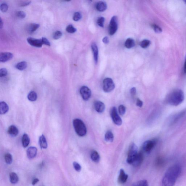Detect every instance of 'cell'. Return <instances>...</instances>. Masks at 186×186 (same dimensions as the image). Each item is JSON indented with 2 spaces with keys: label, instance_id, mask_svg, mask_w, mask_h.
Listing matches in <instances>:
<instances>
[{
  "label": "cell",
  "instance_id": "1",
  "mask_svg": "<svg viewBox=\"0 0 186 186\" xmlns=\"http://www.w3.org/2000/svg\"><path fill=\"white\" fill-rule=\"evenodd\" d=\"M182 172L181 166L176 164L166 170L161 182V186H174Z\"/></svg>",
  "mask_w": 186,
  "mask_h": 186
},
{
  "label": "cell",
  "instance_id": "2",
  "mask_svg": "<svg viewBox=\"0 0 186 186\" xmlns=\"http://www.w3.org/2000/svg\"><path fill=\"white\" fill-rule=\"evenodd\" d=\"M184 99V92L181 90H176L168 95L166 101L169 105L177 106L181 104Z\"/></svg>",
  "mask_w": 186,
  "mask_h": 186
},
{
  "label": "cell",
  "instance_id": "3",
  "mask_svg": "<svg viewBox=\"0 0 186 186\" xmlns=\"http://www.w3.org/2000/svg\"><path fill=\"white\" fill-rule=\"evenodd\" d=\"M73 124L75 131L79 136L83 137L86 134V127L82 121L80 119H75L73 120Z\"/></svg>",
  "mask_w": 186,
  "mask_h": 186
},
{
  "label": "cell",
  "instance_id": "4",
  "mask_svg": "<svg viewBox=\"0 0 186 186\" xmlns=\"http://www.w3.org/2000/svg\"><path fill=\"white\" fill-rule=\"evenodd\" d=\"M138 148L135 144L132 143L129 149L127 162L129 164H132L138 154Z\"/></svg>",
  "mask_w": 186,
  "mask_h": 186
},
{
  "label": "cell",
  "instance_id": "5",
  "mask_svg": "<svg viewBox=\"0 0 186 186\" xmlns=\"http://www.w3.org/2000/svg\"><path fill=\"white\" fill-rule=\"evenodd\" d=\"M110 115L112 120L116 125L120 126L122 124V120L117 113V109L115 107H112L110 110Z\"/></svg>",
  "mask_w": 186,
  "mask_h": 186
},
{
  "label": "cell",
  "instance_id": "6",
  "mask_svg": "<svg viewBox=\"0 0 186 186\" xmlns=\"http://www.w3.org/2000/svg\"><path fill=\"white\" fill-rule=\"evenodd\" d=\"M115 88V84L113 80L110 78H106L103 81V90L105 92H110Z\"/></svg>",
  "mask_w": 186,
  "mask_h": 186
},
{
  "label": "cell",
  "instance_id": "7",
  "mask_svg": "<svg viewBox=\"0 0 186 186\" xmlns=\"http://www.w3.org/2000/svg\"><path fill=\"white\" fill-rule=\"evenodd\" d=\"M118 29L117 19V16H113L111 19L109 26V34L111 35H113Z\"/></svg>",
  "mask_w": 186,
  "mask_h": 186
},
{
  "label": "cell",
  "instance_id": "8",
  "mask_svg": "<svg viewBox=\"0 0 186 186\" xmlns=\"http://www.w3.org/2000/svg\"><path fill=\"white\" fill-rule=\"evenodd\" d=\"M157 141L156 140H148L145 141L143 145V149L144 152L149 153L152 150L156 145Z\"/></svg>",
  "mask_w": 186,
  "mask_h": 186
},
{
  "label": "cell",
  "instance_id": "9",
  "mask_svg": "<svg viewBox=\"0 0 186 186\" xmlns=\"http://www.w3.org/2000/svg\"><path fill=\"white\" fill-rule=\"evenodd\" d=\"M80 92L82 98L84 100H88L91 96V90L88 87L85 86H83L80 88Z\"/></svg>",
  "mask_w": 186,
  "mask_h": 186
},
{
  "label": "cell",
  "instance_id": "10",
  "mask_svg": "<svg viewBox=\"0 0 186 186\" xmlns=\"http://www.w3.org/2000/svg\"><path fill=\"white\" fill-rule=\"evenodd\" d=\"M27 41L30 45L33 46L38 48L42 47L43 44L41 39H37L33 37H29L27 38Z\"/></svg>",
  "mask_w": 186,
  "mask_h": 186
},
{
  "label": "cell",
  "instance_id": "11",
  "mask_svg": "<svg viewBox=\"0 0 186 186\" xmlns=\"http://www.w3.org/2000/svg\"><path fill=\"white\" fill-rule=\"evenodd\" d=\"M13 57V54L10 52L1 53L0 54V61L1 62L4 63L12 59Z\"/></svg>",
  "mask_w": 186,
  "mask_h": 186
},
{
  "label": "cell",
  "instance_id": "12",
  "mask_svg": "<svg viewBox=\"0 0 186 186\" xmlns=\"http://www.w3.org/2000/svg\"><path fill=\"white\" fill-rule=\"evenodd\" d=\"M143 160L144 155L142 152H138L137 154L135 160L132 163V165L133 166H135V167H137V166H141L143 162Z\"/></svg>",
  "mask_w": 186,
  "mask_h": 186
},
{
  "label": "cell",
  "instance_id": "13",
  "mask_svg": "<svg viewBox=\"0 0 186 186\" xmlns=\"http://www.w3.org/2000/svg\"><path fill=\"white\" fill-rule=\"evenodd\" d=\"M94 107L96 111L98 113H102L105 110V105L103 103L100 101H96L94 103Z\"/></svg>",
  "mask_w": 186,
  "mask_h": 186
},
{
  "label": "cell",
  "instance_id": "14",
  "mask_svg": "<svg viewBox=\"0 0 186 186\" xmlns=\"http://www.w3.org/2000/svg\"><path fill=\"white\" fill-rule=\"evenodd\" d=\"M37 149L35 147H31L28 148L27 154L28 157L29 159H32L35 157L37 155Z\"/></svg>",
  "mask_w": 186,
  "mask_h": 186
},
{
  "label": "cell",
  "instance_id": "15",
  "mask_svg": "<svg viewBox=\"0 0 186 186\" xmlns=\"http://www.w3.org/2000/svg\"><path fill=\"white\" fill-rule=\"evenodd\" d=\"M128 177V176L125 172L124 170L120 169L118 181L120 184H123L127 181Z\"/></svg>",
  "mask_w": 186,
  "mask_h": 186
},
{
  "label": "cell",
  "instance_id": "16",
  "mask_svg": "<svg viewBox=\"0 0 186 186\" xmlns=\"http://www.w3.org/2000/svg\"><path fill=\"white\" fill-rule=\"evenodd\" d=\"M92 50L94 61L95 63L97 64L98 60V47L95 43H93L91 45Z\"/></svg>",
  "mask_w": 186,
  "mask_h": 186
},
{
  "label": "cell",
  "instance_id": "17",
  "mask_svg": "<svg viewBox=\"0 0 186 186\" xmlns=\"http://www.w3.org/2000/svg\"><path fill=\"white\" fill-rule=\"evenodd\" d=\"M8 133L12 136H16L19 134V130L16 126H11L8 128Z\"/></svg>",
  "mask_w": 186,
  "mask_h": 186
},
{
  "label": "cell",
  "instance_id": "18",
  "mask_svg": "<svg viewBox=\"0 0 186 186\" xmlns=\"http://www.w3.org/2000/svg\"><path fill=\"white\" fill-rule=\"evenodd\" d=\"M96 9L97 10L100 12H103L107 9V5L105 2L100 1L96 4Z\"/></svg>",
  "mask_w": 186,
  "mask_h": 186
},
{
  "label": "cell",
  "instance_id": "19",
  "mask_svg": "<svg viewBox=\"0 0 186 186\" xmlns=\"http://www.w3.org/2000/svg\"><path fill=\"white\" fill-rule=\"evenodd\" d=\"M39 142L40 147L42 149H46L48 148V143L45 136L43 134L40 136Z\"/></svg>",
  "mask_w": 186,
  "mask_h": 186
},
{
  "label": "cell",
  "instance_id": "20",
  "mask_svg": "<svg viewBox=\"0 0 186 186\" xmlns=\"http://www.w3.org/2000/svg\"><path fill=\"white\" fill-rule=\"evenodd\" d=\"M9 106L6 103L4 102H1L0 103V113L1 115L6 113L9 111Z\"/></svg>",
  "mask_w": 186,
  "mask_h": 186
},
{
  "label": "cell",
  "instance_id": "21",
  "mask_svg": "<svg viewBox=\"0 0 186 186\" xmlns=\"http://www.w3.org/2000/svg\"><path fill=\"white\" fill-rule=\"evenodd\" d=\"M30 143V139L29 136L27 134H23L22 137V144L24 148L28 146Z\"/></svg>",
  "mask_w": 186,
  "mask_h": 186
},
{
  "label": "cell",
  "instance_id": "22",
  "mask_svg": "<svg viewBox=\"0 0 186 186\" xmlns=\"http://www.w3.org/2000/svg\"><path fill=\"white\" fill-rule=\"evenodd\" d=\"M40 27L39 24L36 23H31L29 24L27 26V30L30 33H32L35 31Z\"/></svg>",
  "mask_w": 186,
  "mask_h": 186
},
{
  "label": "cell",
  "instance_id": "23",
  "mask_svg": "<svg viewBox=\"0 0 186 186\" xmlns=\"http://www.w3.org/2000/svg\"><path fill=\"white\" fill-rule=\"evenodd\" d=\"M91 158L92 160L94 162L98 163L100 160V156L98 153L96 151H94L91 152Z\"/></svg>",
  "mask_w": 186,
  "mask_h": 186
},
{
  "label": "cell",
  "instance_id": "24",
  "mask_svg": "<svg viewBox=\"0 0 186 186\" xmlns=\"http://www.w3.org/2000/svg\"><path fill=\"white\" fill-rule=\"evenodd\" d=\"M10 177L11 183L12 184H16L18 182V176L15 173H11L10 174Z\"/></svg>",
  "mask_w": 186,
  "mask_h": 186
},
{
  "label": "cell",
  "instance_id": "25",
  "mask_svg": "<svg viewBox=\"0 0 186 186\" xmlns=\"http://www.w3.org/2000/svg\"><path fill=\"white\" fill-rule=\"evenodd\" d=\"M134 45H135V42L134 40L130 38L128 39L125 43V46L128 49L133 48Z\"/></svg>",
  "mask_w": 186,
  "mask_h": 186
},
{
  "label": "cell",
  "instance_id": "26",
  "mask_svg": "<svg viewBox=\"0 0 186 186\" xmlns=\"http://www.w3.org/2000/svg\"><path fill=\"white\" fill-rule=\"evenodd\" d=\"M105 141L108 142H112L114 138L113 133L110 130H108L105 134Z\"/></svg>",
  "mask_w": 186,
  "mask_h": 186
},
{
  "label": "cell",
  "instance_id": "27",
  "mask_svg": "<svg viewBox=\"0 0 186 186\" xmlns=\"http://www.w3.org/2000/svg\"><path fill=\"white\" fill-rule=\"evenodd\" d=\"M27 66V62H25V61H23V62H19L15 66V67L16 69H19V70L22 71L26 69Z\"/></svg>",
  "mask_w": 186,
  "mask_h": 186
},
{
  "label": "cell",
  "instance_id": "28",
  "mask_svg": "<svg viewBox=\"0 0 186 186\" xmlns=\"http://www.w3.org/2000/svg\"><path fill=\"white\" fill-rule=\"evenodd\" d=\"M27 98L31 102H34L37 100V93L34 91H31L29 93L27 96Z\"/></svg>",
  "mask_w": 186,
  "mask_h": 186
},
{
  "label": "cell",
  "instance_id": "29",
  "mask_svg": "<svg viewBox=\"0 0 186 186\" xmlns=\"http://www.w3.org/2000/svg\"><path fill=\"white\" fill-rule=\"evenodd\" d=\"M132 186H148V182L145 180H140L134 183Z\"/></svg>",
  "mask_w": 186,
  "mask_h": 186
},
{
  "label": "cell",
  "instance_id": "30",
  "mask_svg": "<svg viewBox=\"0 0 186 186\" xmlns=\"http://www.w3.org/2000/svg\"><path fill=\"white\" fill-rule=\"evenodd\" d=\"M151 43V41L148 40H144L143 41H141L139 44L141 48H148L150 45Z\"/></svg>",
  "mask_w": 186,
  "mask_h": 186
},
{
  "label": "cell",
  "instance_id": "31",
  "mask_svg": "<svg viewBox=\"0 0 186 186\" xmlns=\"http://www.w3.org/2000/svg\"><path fill=\"white\" fill-rule=\"evenodd\" d=\"M5 162L7 164H11L12 162V155L9 153L5 154Z\"/></svg>",
  "mask_w": 186,
  "mask_h": 186
},
{
  "label": "cell",
  "instance_id": "32",
  "mask_svg": "<svg viewBox=\"0 0 186 186\" xmlns=\"http://www.w3.org/2000/svg\"><path fill=\"white\" fill-rule=\"evenodd\" d=\"M66 31L69 33H74L76 32V29L71 24L68 26L66 29Z\"/></svg>",
  "mask_w": 186,
  "mask_h": 186
},
{
  "label": "cell",
  "instance_id": "33",
  "mask_svg": "<svg viewBox=\"0 0 186 186\" xmlns=\"http://www.w3.org/2000/svg\"><path fill=\"white\" fill-rule=\"evenodd\" d=\"M152 27L154 31L156 33H160L162 32V29L160 27L156 24H152Z\"/></svg>",
  "mask_w": 186,
  "mask_h": 186
},
{
  "label": "cell",
  "instance_id": "34",
  "mask_svg": "<svg viewBox=\"0 0 186 186\" xmlns=\"http://www.w3.org/2000/svg\"><path fill=\"white\" fill-rule=\"evenodd\" d=\"M82 16L79 12H75L73 16V20L75 21H78L81 18Z\"/></svg>",
  "mask_w": 186,
  "mask_h": 186
},
{
  "label": "cell",
  "instance_id": "35",
  "mask_svg": "<svg viewBox=\"0 0 186 186\" xmlns=\"http://www.w3.org/2000/svg\"><path fill=\"white\" fill-rule=\"evenodd\" d=\"M105 22V18L103 17H100L98 18L97 20V23L100 27H103L104 23Z\"/></svg>",
  "mask_w": 186,
  "mask_h": 186
},
{
  "label": "cell",
  "instance_id": "36",
  "mask_svg": "<svg viewBox=\"0 0 186 186\" xmlns=\"http://www.w3.org/2000/svg\"><path fill=\"white\" fill-rule=\"evenodd\" d=\"M164 162V159H162V158L158 157L155 163H156V165L157 166L160 167V166H162V165H163Z\"/></svg>",
  "mask_w": 186,
  "mask_h": 186
},
{
  "label": "cell",
  "instance_id": "37",
  "mask_svg": "<svg viewBox=\"0 0 186 186\" xmlns=\"http://www.w3.org/2000/svg\"><path fill=\"white\" fill-rule=\"evenodd\" d=\"M126 112L125 107L123 105H120L119 107V112L120 114L123 115L125 114Z\"/></svg>",
  "mask_w": 186,
  "mask_h": 186
},
{
  "label": "cell",
  "instance_id": "38",
  "mask_svg": "<svg viewBox=\"0 0 186 186\" xmlns=\"http://www.w3.org/2000/svg\"><path fill=\"white\" fill-rule=\"evenodd\" d=\"M16 16L20 19H23L26 17L25 13L23 11H18L16 13Z\"/></svg>",
  "mask_w": 186,
  "mask_h": 186
},
{
  "label": "cell",
  "instance_id": "39",
  "mask_svg": "<svg viewBox=\"0 0 186 186\" xmlns=\"http://www.w3.org/2000/svg\"><path fill=\"white\" fill-rule=\"evenodd\" d=\"M62 35V33L60 31H57L54 33L53 35V38L54 39L57 40L59 39Z\"/></svg>",
  "mask_w": 186,
  "mask_h": 186
},
{
  "label": "cell",
  "instance_id": "40",
  "mask_svg": "<svg viewBox=\"0 0 186 186\" xmlns=\"http://www.w3.org/2000/svg\"><path fill=\"white\" fill-rule=\"evenodd\" d=\"M73 166L75 170L77 172H80L81 170V166L78 162H73Z\"/></svg>",
  "mask_w": 186,
  "mask_h": 186
},
{
  "label": "cell",
  "instance_id": "41",
  "mask_svg": "<svg viewBox=\"0 0 186 186\" xmlns=\"http://www.w3.org/2000/svg\"><path fill=\"white\" fill-rule=\"evenodd\" d=\"M7 74V71L5 68H2L0 69V77H4Z\"/></svg>",
  "mask_w": 186,
  "mask_h": 186
},
{
  "label": "cell",
  "instance_id": "42",
  "mask_svg": "<svg viewBox=\"0 0 186 186\" xmlns=\"http://www.w3.org/2000/svg\"><path fill=\"white\" fill-rule=\"evenodd\" d=\"M8 6L6 3H3L1 4V10L3 12H6L7 11Z\"/></svg>",
  "mask_w": 186,
  "mask_h": 186
},
{
  "label": "cell",
  "instance_id": "43",
  "mask_svg": "<svg viewBox=\"0 0 186 186\" xmlns=\"http://www.w3.org/2000/svg\"><path fill=\"white\" fill-rule=\"evenodd\" d=\"M41 41H42V44L44 45L49 46H50L51 43L48 39L46 38L45 37H43L41 39Z\"/></svg>",
  "mask_w": 186,
  "mask_h": 186
},
{
  "label": "cell",
  "instance_id": "44",
  "mask_svg": "<svg viewBox=\"0 0 186 186\" xmlns=\"http://www.w3.org/2000/svg\"><path fill=\"white\" fill-rule=\"evenodd\" d=\"M136 90L135 87H133L130 90V94L132 96H134L136 95Z\"/></svg>",
  "mask_w": 186,
  "mask_h": 186
},
{
  "label": "cell",
  "instance_id": "45",
  "mask_svg": "<svg viewBox=\"0 0 186 186\" xmlns=\"http://www.w3.org/2000/svg\"><path fill=\"white\" fill-rule=\"evenodd\" d=\"M136 105L137 106L140 107H141L143 105V102L140 99H139V98H137L136 102Z\"/></svg>",
  "mask_w": 186,
  "mask_h": 186
},
{
  "label": "cell",
  "instance_id": "46",
  "mask_svg": "<svg viewBox=\"0 0 186 186\" xmlns=\"http://www.w3.org/2000/svg\"><path fill=\"white\" fill-rule=\"evenodd\" d=\"M31 3V1H27V2H23L20 3V6L21 7H24L27 6V5H29V4H30Z\"/></svg>",
  "mask_w": 186,
  "mask_h": 186
},
{
  "label": "cell",
  "instance_id": "47",
  "mask_svg": "<svg viewBox=\"0 0 186 186\" xmlns=\"http://www.w3.org/2000/svg\"><path fill=\"white\" fill-rule=\"evenodd\" d=\"M103 41L105 44H108L109 42V38L108 37H104L103 39Z\"/></svg>",
  "mask_w": 186,
  "mask_h": 186
},
{
  "label": "cell",
  "instance_id": "48",
  "mask_svg": "<svg viewBox=\"0 0 186 186\" xmlns=\"http://www.w3.org/2000/svg\"><path fill=\"white\" fill-rule=\"evenodd\" d=\"M39 180L38 179L36 178L34 179V180H33L32 182V184L33 185H35L37 184V183L39 181Z\"/></svg>",
  "mask_w": 186,
  "mask_h": 186
},
{
  "label": "cell",
  "instance_id": "49",
  "mask_svg": "<svg viewBox=\"0 0 186 186\" xmlns=\"http://www.w3.org/2000/svg\"><path fill=\"white\" fill-rule=\"evenodd\" d=\"M184 71V73H185V74H186V55L185 57V59Z\"/></svg>",
  "mask_w": 186,
  "mask_h": 186
},
{
  "label": "cell",
  "instance_id": "50",
  "mask_svg": "<svg viewBox=\"0 0 186 186\" xmlns=\"http://www.w3.org/2000/svg\"><path fill=\"white\" fill-rule=\"evenodd\" d=\"M0 28H2L3 26V22L2 19L1 18V20H0Z\"/></svg>",
  "mask_w": 186,
  "mask_h": 186
},
{
  "label": "cell",
  "instance_id": "51",
  "mask_svg": "<svg viewBox=\"0 0 186 186\" xmlns=\"http://www.w3.org/2000/svg\"><path fill=\"white\" fill-rule=\"evenodd\" d=\"M184 2H185V3L186 4V0H185V1H184Z\"/></svg>",
  "mask_w": 186,
  "mask_h": 186
}]
</instances>
